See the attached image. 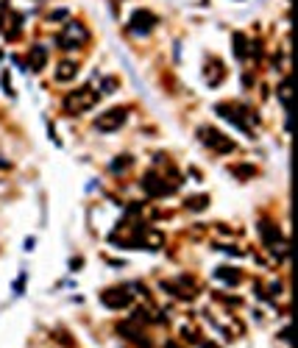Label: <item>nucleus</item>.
I'll list each match as a JSON object with an SVG mask.
<instances>
[{
  "label": "nucleus",
  "instance_id": "nucleus-21",
  "mask_svg": "<svg viewBox=\"0 0 298 348\" xmlns=\"http://www.w3.org/2000/svg\"><path fill=\"white\" fill-rule=\"evenodd\" d=\"M25 284H28V279H25V273H20V276H17V281H14V292L20 295V292L25 290Z\"/></svg>",
  "mask_w": 298,
  "mask_h": 348
},
{
  "label": "nucleus",
  "instance_id": "nucleus-22",
  "mask_svg": "<svg viewBox=\"0 0 298 348\" xmlns=\"http://www.w3.org/2000/svg\"><path fill=\"white\" fill-rule=\"evenodd\" d=\"M100 87H103V92H114V90H117V78H103Z\"/></svg>",
  "mask_w": 298,
  "mask_h": 348
},
{
  "label": "nucleus",
  "instance_id": "nucleus-16",
  "mask_svg": "<svg viewBox=\"0 0 298 348\" xmlns=\"http://www.w3.org/2000/svg\"><path fill=\"white\" fill-rule=\"evenodd\" d=\"M131 165H134V159H131V156H120V159H114L109 167H111V173H123V170H128Z\"/></svg>",
  "mask_w": 298,
  "mask_h": 348
},
{
  "label": "nucleus",
  "instance_id": "nucleus-17",
  "mask_svg": "<svg viewBox=\"0 0 298 348\" xmlns=\"http://www.w3.org/2000/svg\"><path fill=\"white\" fill-rule=\"evenodd\" d=\"M234 53H237V59L248 56V47H245V36L243 34H234Z\"/></svg>",
  "mask_w": 298,
  "mask_h": 348
},
{
  "label": "nucleus",
  "instance_id": "nucleus-7",
  "mask_svg": "<svg viewBox=\"0 0 298 348\" xmlns=\"http://www.w3.org/2000/svg\"><path fill=\"white\" fill-rule=\"evenodd\" d=\"M142 190L151 195V198H165V195H173L176 192V184H167L162 176H154V173H148L142 179Z\"/></svg>",
  "mask_w": 298,
  "mask_h": 348
},
{
  "label": "nucleus",
  "instance_id": "nucleus-4",
  "mask_svg": "<svg viewBox=\"0 0 298 348\" xmlns=\"http://www.w3.org/2000/svg\"><path fill=\"white\" fill-rule=\"evenodd\" d=\"M198 139H201L206 148L218 151V153H232V151H234V139H229L226 134L215 131V128H201V131H198Z\"/></svg>",
  "mask_w": 298,
  "mask_h": 348
},
{
  "label": "nucleus",
  "instance_id": "nucleus-13",
  "mask_svg": "<svg viewBox=\"0 0 298 348\" xmlns=\"http://www.w3.org/2000/svg\"><path fill=\"white\" fill-rule=\"evenodd\" d=\"M215 276H218L220 281H226V284H240V281H243V273L234 270V268H229V265H226V268H218L215 270Z\"/></svg>",
  "mask_w": 298,
  "mask_h": 348
},
{
  "label": "nucleus",
  "instance_id": "nucleus-8",
  "mask_svg": "<svg viewBox=\"0 0 298 348\" xmlns=\"http://www.w3.org/2000/svg\"><path fill=\"white\" fill-rule=\"evenodd\" d=\"M56 42H59V47H81L87 42V31L78 23H70L62 34L56 36Z\"/></svg>",
  "mask_w": 298,
  "mask_h": 348
},
{
  "label": "nucleus",
  "instance_id": "nucleus-26",
  "mask_svg": "<svg viewBox=\"0 0 298 348\" xmlns=\"http://www.w3.org/2000/svg\"><path fill=\"white\" fill-rule=\"evenodd\" d=\"M165 348H181V346H178V343H173V340H170V343H165Z\"/></svg>",
  "mask_w": 298,
  "mask_h": 348
},
{
  "label": "nucleus",
  "instance_id": "nucleus-15",
  "mask_svg": "<svg viewBox=\"0 0 298 348\" xmlns=\"http://www.w3.org/2000/svg\"><path fill=\"white\" fill-rule=\"evenodd\" d=\"M76 73H78V67L73 61H62L59 70H56V81H70V78H76Z\"/></svg>",
  "mask_w": 298,
  "mask_h": 348
},
{
  "label": "nucleus",
  "instance_id": "nucleus-10",
  "mask_svg": "<svg viewBox=\"0 0 298 348\" xmlns=\"http://www.w3.org/2000/svg\"><path fill=\"white\" fill-rule=\"evenodd\" d=\"M117 334H123L125 340L137 343L140 348H151V346H154V343H151V340L142 334V329H140V326H134L131 320H125V323H117Z\"/></svg>",
  "mask_w": 298,
  "mask_h": 348
},
{
  "label": "nucleus",
  "instance_id": "nucleus-5",
  "mask_svg": "<svg viewBox=\"0 0 298 348\" xmlns=\"http://www.w3.org/2000/svg\"><path fill=\"white\" fill-rule=\"evenodd\" d=\"M125 117H128V109H123V106H117V109H109V112H103L95 117V131H103V134H109V131H114V128H120L123 123H125Z\"/></svg>",
  "mask_w": 298,
  "mask_h": 348
},
{
  "label": "nucleus",
  "instance_id": "nucleus-20",
  "mask_svg": "<svg viewBox=\"0 0 298 348\" xmlns=\"http://www.w3.org/2000/svg\"><path fill=\"white\" fill-rule=\"evenodd\" d=\"M0 84H3V90H6V95H9V98H14V90H11L9 73H3V76H0Z\"/></svg>",
  "mask_w": 298,
  "mask_h": 348
},
{
  "label": "nucleus",
  "instance_id": "nucleus-23",
  "mask_svg": "<svg viewBox=\"0 0 298 348\" xmlns=\"http://www.w3.org/2000/svg\"><path fill=\"white\" fill-rule=\"evenodd\" d=\"M64 17H70V12H64V9H56V12L50 14V20H64Z\"/></svg>",
  "mask_w": 298,
  "mask_h": 348
},
{
  "label": "nucleus",
  "instance_id": "nucleus-18",
  "mask_svg": "<svg viewBox=\"0 0 298 348\" xmlns=\"http://www.w3.org/2000/svg\"><path fill=\"white\" fill-rule=\"evenodd\" d=\"M206 203H209L206 195H195V198H189L187 201V209H206Z\"/></svg>",
  "mask_w": 298,
  "mask_h": 348
},
{
  "label": "nucleus",
  "instance_id": "nucleus-9",
  "mask_svg": "<svg viewBox=\"0 0 298 348\" xmlns=\"http://www.w3.org/2000/svg\"><path fill=\"white\" fill-rule=\"evenodd\" d=\"M154 28H156V17H154V12H148V9H140V12H134V17H131V34L145 36V34H151Z\"/></svg>",
  "mask_w": 298,
  "mask_h": 348
},
{
  "label": "nucleus",
  "instance_id": "nucleus-3",
  "mask_svg": "<svg viewBox=\"0 0 298 348\" xmlns=\"http://www.w3.org/2000/svg\"><path fill=\"white\" fill-rule=\"evenodd\" d=\"M248 112H251V109H237V106H226V103L218 106V114H220L223 120L234 123L237 128H243V131H251V128L259 123V117H256V114H248Z\"/></svg>",
  "mask_w": 298,
  "mask_h": 348
},
{
  "label": "nucleus",
  "instance_id": "nucleus-6",
  "mask_svg": "<svg viewBox=\"0 0 298 348\" xmlns=\"http://www.w3.org/2000/svg\"><path fill=\"white\" fill-rule=\"evenodd\" d=\"M131 298L134 290H128V287H111V290H103V295H100L103 306H109V309H125Z\"/></svg>",
  "mask_w": 298,
  "mask_h": 348
},
{
  "label": "nucleus",
  "instance_id": "nucleus-19",
  "mask_svg": "<svg viewBox=\"0 0 298 348\" xmlns=\"http://www.w3.org/2000/svg\"><path fill=\"white\" fill-rule=\"evenodd\" d=\"M234 173H237V176H243V179H248V176H256V167H251V165H237Z\"/></svg>",
  "mask_w": 298,
  "mask_h": 348
},
{
  "label": "nucleus",
  "instance_id": "nucleus-27",
  "mask_svg": "<svg viewBox=\"0 0 298 348\" xmlns=\"http://www.w3.org/2000/svg\"><path fill=\"white\" fill-rule=\"evenodd\" d=\"M201 348H218L215 343H201Z\"/></svg>",
  "mask_w": 298,
  "mask_h": 348
},
{
  "label": "nucleus",
  "instance_id": "nucleus-12",
  "mask_svg": "<svg viewBox=\"0 0 298 348\" xmlns=\"http://www.w3.org/2000/svg\"><path fill=\"white\" fill-rule=\"evenodd\" d=\"M47 64V47L45 45H33L28 50V67L31 70H42Z\"/></svg>",
  "mask_w": 298,
  "mask_h": 348
},
{
  "label": "nucleus",
  "instance_id": "nucleus-11",
  "mask_svg": "<svg viewBox=\"0 0 298 348\" xmlns=\"http://www.w3.org/2000/svg\"><path fill=\"white\" fill-rule=\"evenodd\" d=\"M259 234H262V240H265L267 248H273V245H279V242H284L282 228H279L276 223H267V220H259Z\"/></svg>",
  "mask_w": 298,
  "mask_h": 348
},
{
  "label": "nucleus",
  "instance_id": "nucleus-2",
  "mask_svg": "<svg viewBox=\"0 0 298 348\" xmlns=\"http://www.w3.org/2000/svg\"><path fill=\"white\" fill-rule=\"evenodd\" d=\"M98 98H100V95L92 90V87L73 90V92L64 98V112H67V114H84V112H89V109L98 103Z\"/></svg>",
  "mask_w": 298,
  "mask_h": 348
},
{
  "label": "nucleus",
  "instance_id": "nucleus-14",
  "mask_svg": "<svg viewBox=\"0 0 298 348\" xmlns=\"http://www.w3.org/2000/svg\"><path fill=\"white\" fill-rule=\"evenodd\" d=\"M223 73H226V70L220 67V61H215V59H212V64L206 67V84H209V87H218L220 78H223Z\"/></svg>",
  "mask_w": 298,
  "mask_h": 348
},
{
  "label": "nucleus",
  "instance_id": "nucleus-25",
  "mask_svg": "<svg viewBox=\"0 0 298 348\" xmlns=\"http://www.w3.org/2000/svg\"><path fill=\"white\" fill-rule=\"evenodd\" d=\"M81 265H84V259H81V257L73 259V270H81Z\"/></svg>",
  "mask_w": 298,
  "mask_h": 348
},
{
  "label": "nucleus",
  "instance_id": "nucleus-24",
  "mask_svg": "<svg viewBox=\"0 0 298 348\" xmlns=\"http://www.w3.org/2000/svg\"><path fill=\"white\" fill-rule=\"evenodd\" d=\"M279 101L287 103V84H282V87H279Z\"/></svg>",
  "mask_w": 298,
  "mask_h": 348
},
{
  "label": "nucleus",
  "instance_id": "nucleus-1",
  "mask_svg": "<svg viewBox=\"0 0 298 348\" xmlns=\"http://www.w3.org/2000/svg\"><path fill=\"white\" fill-rule=\"evenodd\" d=\"M145 231H148V226H145V223H131V220H123V223L109 234V242H114L117 248H142Z\"/></svg>",
  "mask_w": 298,
  "mask_h": 348
}]
</instances>
